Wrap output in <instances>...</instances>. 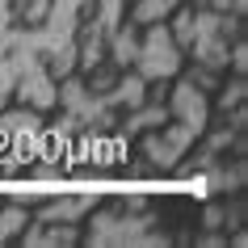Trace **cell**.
<instances>
[{
    "mask_svg": "<svg viewBox=\"0 0 248 248\" xmlns=\"http://www.w3.org/2000/svg\"><path fill=\"white\" fill-rule=\"evenodd\" d=\"M172 114H177V126L164 131V135H152L143 143L147 160H152L156 169H172V164L194 147V139H202V131H206L210 105H206V97H202V89H194V80H181V84L172 89Z\"/></svg>",
    "mask_w": 248,
    "mask_h": 248,
    "instance_id": "obj_2",
    "label": "cell"
},
{
    "mask_svg": "<svg viewBox=\"0 0 248 248\" xmlns=\"http://www.w3.org/2000/svg\"><path fill=\"white\" fill-rule=\"evenodd\" d=\"M164 118H169V109H160V105H147V109H139V114L126 122V135L143 131V126H152V122H164Z\"/></svg>",
    "mask_w": 248,
    "mask_h": 248,
    "instance_id": "obj_12",
    "label": "cell"
},
{
    "mask_svg": "<svg viewBox=\"0 0 248 248\" xmlns=\"http://www.w3.org/2000/svg\"><path fill=\"white\" fill-rule=\"evenodd\" d=\"M177 4H181V0H139V4H135L131 26H152V21H164Z\"/></svg>",
    "mask_w": 248,
    "mask_h": 248,
    "instance_id": "obj_10",
    "label": "cell"
},
{
    "mask_svg": "<svg viewBox=\"0 0 248 248\" xmlns=\"http://www.w3.org/2000/svg\"><path fill=\"white\" fill-rule=\"evenodd\" d=\"M21 227H26V206H9V210H0V244H4L13 232H21Z\"/></svg>",
    "mask_w": 248,
    "mask_h": 248,
    "instance_id": "obj_11",
    "label": "cell"
},
{
    "mask_svg": "<svg viewBox=\"0 0 248 248\" xmlns=\"http://www.w3.org/2000/svg\"><path fill=\"white\" fill-rule=\"evenodd\" d=\"M143 84L147 80L135 72V76H126L114 93H105V97H84L80 80H67L63 89H55V93L63 97V105L72 109V118H76L80 126H101V122H109V114H114L118 105H139L143 101Z\"/></svg>",
    "mask_w": 248,
    "mask_h": 248,
    "instance_id": "obj_5",
    "label": "cell"
},
{
    "mask_svg": "<svg viewBox=\"0 0 248 248\" xmlns=\"http://www.w3.org/2000/svg\"><path fill=\"white\" fill-rule=\"evenodd\" d=\"M21 244H30V248H51V244H76V227L72 223H46V219H38V227H30L26 232V240Z\"/></svg>",
    "mask_w": 248,
    "mask_h": 248,
    "instance_id": "obj_9",
    "label": "cell"
},
{
    "mask_svg": "<svg viewBox=\"0 0 248 248\" xmlns=\"http://www.w3.org/2000/svg\"><path fill=\"white\" fill-rule=\"evenodd\" d=\"M240 97H244V80H235L232 93H223V109H227V105H240Z\"/></svg>",
    "mask_w": 248,
    "mask_h": 248,
    "instance_id": "obj_13",
    "label": "cell"
},
{
    "mask_svg": "<svg viewBox=\"0 0 248 248\" xmlns=\"http://www.w3.org/2000/svg\"><path fill=\"white\" fill-rule=\"evenodd\" d=\"M89 244H164V232H156V215L143 210L135 198L131 210H97L89 223Z\"/></svg>",
    "mask_w": 248,
    "mask_h": 248,
    "instance_id": "obj_4",
    "label": "cell"
},
{
    "mask_svg": "<svg viewBox=\"0 0 248 248\" xmlns=\"http://www.w3.org/2000/svg\"><path fill=\"white\" fill-rule=\"evenodd\" d=\"M172 38H177V46H189L202 67L219 72V67H227V38H235V13L227 17V13H210V9L206 13H189L185 9L177 17Z\"/></svg>",
    "mask_w": 248,
    "mask_h": 248,
    "instance_id": "obj_3",
    "label": "cell"
},
{
    "mask_svg": "<svg viewBox=\"0 0 248 248\" xmlns=\"http://www.w3.org/2000/svg\"><path fill=\"white\" fill-rule=\"evenodd\" d=\"M122 4H126V0H101L97 17L84 26V34H76V46H80V51H76V63L80 67H97V63H101L105 42L114 38V30L122 26Z\"/></svg>",
    "mask_w": 248,
    "mask_h": 248,
    "instance_id": "obj_7",
    "label": "cell"
},
{
    "mask_svg": "<svg viewBox=\"0 0 248 248\" xmlns=\"http://www.w3.org/2000/svg\"><path fill=\"white\" fill-rule=\"evenodd\" d=\"M131 67H135L143 80L177 76V67H181V46H177V38H172V30L160 26V21H152V34H147L143 42H135Z\"/></svg>",
    "mask_w": 248,
    "mask_h": 248,
    "instance_id": "obj_6",
    "label": "cell"
},
{
    "mask_svg": "<svg viewBox=\"0 0 248 248\" xmlns=\"http://www.w3.org/2000/svg\"><path fill=\"white\" fill-rule=\"evenodd\" d=\"M89 0H51L42 21H26L13 0H0V109L13 93L30 109H51L59 101L51 76H72L76 30Z\"/></svg>",
    "mask_w": 248,
    "mask_h": 248,
    "instance_id": "obj_1",
    "label": "cell"
},
{
    "mask_svg": "<svg viewBox=\"0 0 248 248\" xmlns=\"http://www.w3.org/2000/svg\"><path fill=\"white\" fill-rule=\"evenodd\" d=\"M93 206H97V194H76V198H59V202H51L46 210H38V219H46V223H76L80 215H89Z\"/></svg>",
    "mask_w": 248,
    "mask_h": 248,
    "instance_id": "obj_8",
    "label": "cell"
}]
</instances>
